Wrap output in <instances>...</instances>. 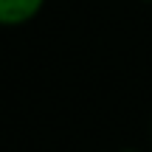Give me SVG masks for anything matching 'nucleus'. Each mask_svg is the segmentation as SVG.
<instances>
[{
  "label": "nucleus",
  "instance_id": "obj_1",
  "mask_svg": "<svg viewBox=\"0 0 152 152\" xmlns=\"http://www.w3.org/2000/svg\"><path fill=\"white\" fill-rule=\"evenodd\" d=\"M48 0H0V28H20L42 14Z\"/></svg>",
  "mask_w": 152,
  "mask_h": 152
},
{
  "label": "nucleus",
  "instance_id": "obj_2",
  "mask_svg": "<svg viewBox=\"0 0 152 152\" xmlns=\"http://www.w3.org/2000/svg\"><path fill=\"white\" fill-rule=\"evenodd\" d=\"M118 152H138V149H118Z\"/></svg>",
  "mask_w": 152,
  "mask_h": 152
},
{
  "label": "nucleus",
  "instance_id": "obj_3",
  "mask_svg": "<svg viewBox=\"0 0 152 152\" xmlns=\"http://www.w3.org/2000/svg\"><path fill=\"white\" fill-rule=\"evenodd\" d=\"M147 3H152V0H147Z\"/></svg>",
  "mask_w": 152,
  "mask_h": 152
}]
</instances>
